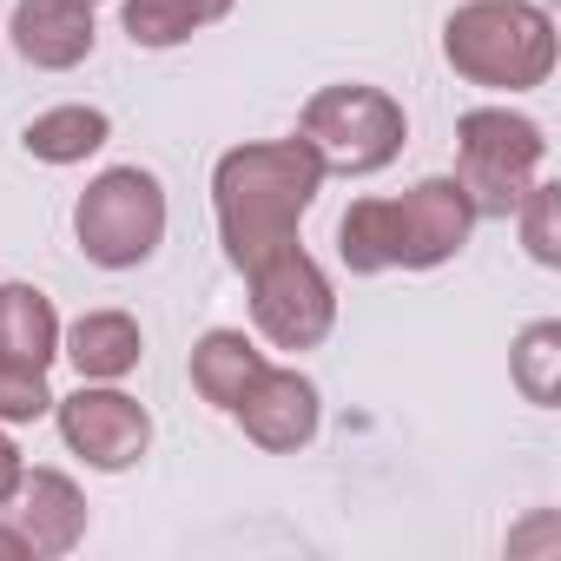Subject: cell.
<instances>
[{
	"label": "cell",
	"mask_w": 561,
	"mask_h": 561,
	"mask_svg": "<svg viewBox=\"0 0 561 561\" xmlns=\"http://www.w3.org/2000/svg\"><path fill=\"white\" fill-rule=\"evenodd\" d=\"M318 185H324V165L305 139L231 146L211 165V211H218L225 257L238 271H251L277 244H298V225L318 205Z\"/></svg>",
	"instance_id": "1"
},
{
	"label": "cell",
	"mask_w": 561,
	"mask_h": 561,
	"mask_svg": "<svg viewBox=\"0 0 561 561\" xmlns=\"http://www.w3.org/2000/svg\"><path fill=\"white\" fill-rule=\"evenodd\" d=\"M476 231V205L456 179H423L403 198H357L337 218V257L357 277L449 264Z\"/></svg>",
	"instance_id": "2"
},
{
	"label": "cell",
	"mask_w": 561,
	"mask_h": 561,
	"mask_svg": "<svg viewBox=\"0 0 561 561\" xmlns=\"http://www.w3.org/2000/svg\"><path fill=\"white\" fill-rule=\"evenodd\" d=\"M443 60L489 93H528L554 73V21L535 0H462L443 21Z\"/></svg>",
	"instance_id": "3"
},
{
	"label": "cell",
	"mask_w": 561,
	"mask_h": 561,
	"mask_svg": "<svg viewBox=\"0 0 561 561\" xmlns=\"http://www.w3.org/2000/svg\"><path fill=\"white\" fill-rule=\"evenodd\" d=\"M298 139L318 152L324 179H331V172H344V179H370V172H383V165L403 152L410 119H403V106H397L383 87H357V80H344V87H324V93L305 100Z\"/></svg>",
	"instance_id": "4"
},
{
	"label": "cell",
	"mask_w": 561,
	"mask_h": 561,
	"mask_svg": "<svg viewBox=\"0 0 561 561\" xmlns=\"http://www.w3.org/2000/svg\"><path fill=\"white\" fill-rule=\"evenodd\" d=\"M548 165V139L535 119L508 113V106H476L456 126V185L469 192L476 218H508L522 205V192L541 179Z\"/></svg>",
	"instance_id": "5"
},
{
	"label": "cell",
	"mask_w": 561,
	"mask_h": 561,
	"mask_svg": "<svg viewBox=\"0 0 561 561\" xmlns=\"http://www.w3.org/2000/svg\"><path fill=\"white\" fill-rule=\"evenodd\" d=\"M73 238L100 271H133L159 251L165 238V185L146 165H113L100 172L80 205H73Z\"/></svg>",
	"instance_id": "6"
},
{
	"label": "cell",
	"mask_w": 561,
	"mask_h": 561,
	"mask_svg": "<svg viewBox=\"0 0 561 561\" xmlns=\"http://www.w3.org/2000/svg\"><path fill=\"white\" fill-rule=\"evenodd\" d=\"M251 318L277 351H318L337 324V291L305 244H277L251 271Z\"/></svg>",
	"instance_id": "7"
},
{
	"label": "cell",
	"mask_w": 561,
	"mask_h": 561,
	"mask_svg": "<svg viewBox=\"0 0 561 561\" xmlns=\"http://www.w3.org/2000/svg\"><path fill=\"white\" fill-rule=\"evenodd\" d=\"M54 416H60L67 449L87 456V462L106 469V476L133 469V462L146 456V443H152L146 403L126 397V390H113V383H80L73 397H54Z\"/></svg>",
	"instance_id": "8"
},
{
	"label": "cell",
	"mask_w": 561,
	"mask_h": 561,
	"mask_svg": "<svg viewBox=\"0 0 561 561\" xmlns=\"http://www.w3.org/2000/svg\"><path fill=\"white\" fill-rule=\"evenodd\" d=\"M231 416L244 423V436H251L257 449L291 456V449H305V443L318 436L324 403H318V383H311L305 370H277V364H264V370L244 383V397H238Z\"/></svg>",
	"instance_id": "9"
},
{
	"label": "cell",
	"mask_w": 561,
	"mask_h": 561,
	"mask_svg": "<svg viewBox=\"0 0 561 561\" xmlns=\"http://www.w3.org/2000/svg\"><path fill=\"white\" fill-rule=\"evenodd\" d=\"M0 508H8V528L27 541L34 561H60V554H73L80 535H87V495H80L73 476H60V469H21L14 495L0 502Z\"/></svg>",
	"instance_id": "10"
},
{
	"label": "cell",
	"mask_w": 561,
	"mask_h": 561,
	"mask_svg": "<svg viewBox=\"0 0 561 561\" xmlns=\"http://www.w3.org/2000/svg\"><path fill=\"white\" fill-rule=\"evenodd\" d=\"M14 54L41 73H67L93 54V8L87 0H21L14 8Z\"/></svg>",
	"instance_id": "11"
},
{
	"label": "cell",
	"mask_w": 561,
	"mask_h": 561,
	"mask_svg": "<svg viewBox=\"0 0 561 561\" xmlns=\"http://www.w3.org/2000/svg\"><path fill=\"white\" fill-rule=\"evenodd\" d=\"M0 357L34 364V370H47L60 357V318L41 285H21V277L0 285Z\"/></svg>",
	"instance_id": "12"
},
{
	"label": "cell",
	"mask_w": 561,
	"mask_h": 561,
	"mask_svg": "<svg viewBox=\"0 0 561 561\" xmlns=\"http://www.w3.org/2000/svg\"><path fill=\"white\" fill-rule=\"evenodd\" d=\"M139 351H146V337L126 311H87L67 331V357L87 383H119L126 370H139Z\"/></svg>",
	"instance_id": "13"
},
{
	"label": "cell",
	"mask_w": 561,
	"mask_h": 561,
	"mask_svg": "<svg viewBox=\"0 0 561 561\" xmlns=\"http://www.w3.org/2000/svg\"><path fill=\"white\" fill-rule=\"evenodd\" d=\"M264 370V351L244 337V331H205L198 344H192V390L211 403V410H238V397H244V383Z\"/></svg>",
	"instance_id": "14"
},
{
	"label": "cell",
	"mask_w": 561,
	"mask_h": 561,
	"mask_svg": "<svg viewBox=\"0 0 561 561\" xmlns=\"http://www.w3.org/2000/svg\"><path fill=\"white\" fill-rule=\"evenodd\" d=\"M106 139H113V119H106L100 106H54V113L27 119V133H21V146H27L41 165H80V159H93Z\"/></svg>",
	"instance_id": "15"
},
{
	"label": "cell",
	"mask_w": 561,
	"mask_h": 561,
	"mask_svg": "<svg viewBox=\"0 0 561 561\" xmlns=\"http://www.w3.org/2000/svg\"><path fill=\"white\" fill-rule=\"evenodd\" d=\"M508 370H515V390H522L528 403H541V410H548V403L561 397V324H554V318L528 324V331L515 337Z\"/></svg>",
	"instance_id": "16"
},
{
	"label": "cell",
	"mask_w": 561,
	"mask_h": 561,
	"mask_svg": "<svg viewBox=\"0 0 561 561\" xmlns=\"http://www.w3.org/2000/svg\"><path fill=\"white\" fill-rule=\"evenodd\" d=\"M119 27H126L133 47L165 54V47H185V41L205 27V14L192 8V0H126V8H119Z\"/></svg>",
	"instance_id": "17"
},
{
	"label": "cell",
	"mask_w": 561,
	"mask_h": 561,
	"mask_svg": "<svg viewBox=\"0 0 561 561\" xmlns=\"http://www.w3.org/2000/svg\"><path fill=\"white\" fill-rule=\"evenodd\" d=\"M515 218H522V244H528V257H535V264H561V192H554L548 179H535V185L522 192Z\"/></svg>",
	"instance_id": "18"
},
{
	"label": "cell",
	"mask_w": 561,
	"mask_h": 561,
	"mask_svg": "<svg viewBox=\"0 0 561 561\" xmlns=\"http://www.w3.org/2000/svg\"><path fill=\"white\" fill-rule=\"evenodd\" d=\"M54 410V390H47V370L34 364H8L0 357V423H34Z\"/></svg>",
	"instance_id": "19"
},
{
	"label": "cell",
	"mask_w": 561,
	"mask_h": 561,
	"mask_svg": "<svg viewBox=\"0 0 561 561\" xmlns=\"http://www.w3.org/2000/svg\"><path fill=\"white\" fill-rule=\"evenodd\" d=\"M21 469H27V462H21V449H14L8 436H0V502H8V495H14V482H21Z\"/></svg>",
	"instance_id": "20"
},
{
	"label": "cell",
	"mask_w": 561,
	"mask_h": 561,
	"mask_svg": "<svg viewBox=\"0 0 561 561\" xmlns=\"http://www.w3.org/2000/svg\"><path fill=\"white\" fill-rule=\"evenodd\" d=\"M0 561H34V554H27V541H21L14 528H0Z\"/></svg>",
	"instance_id": "21"
},
{
	"label": "cell",
	"mask_w": 561,
	"mask_h": 561,
	"mask_svg": "<svg viewBox=\"0 0 561 561\" xmlns=\"http://www.w3.org/2000/svg\"><path fill=\"white\" fill-rule=\"evenodd\" d=\"M192 8H198V14H205V21H225V14H231V8H238V0H192Z\"/></svg>",
	"instance_id": "22"
},
{
	"label": "cell",
	"mask_w": 561,
	"mask_h": 561,
	"mask_svg": "<svg viewBox=\"0 0 561 561\" xmlns=\"http://www.w3.org/2000/svg\"><path fill=\"white\" fill-rule=\"evenodd\" d=\"M87 8H100V0H87Z\"/></svg>",
	"instance_id": "23"
}]
</instances>
